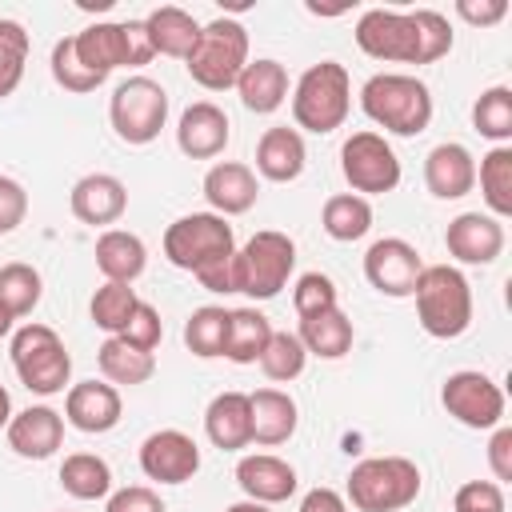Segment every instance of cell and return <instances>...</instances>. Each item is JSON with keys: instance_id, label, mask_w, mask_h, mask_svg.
<instances>
[{"instance_id": "cell-1", "label": "cell", "mask_w": 512, "mask_h": 512, "mask_svg": "<svg viewBox=\"0 0 512 512\" xmlns=\"http://www.w3.org/2000/svg\"><path fill=\"white\" fill-rule=\"evenodd\" d=\"M356 44L364 56L384 64H436L452 52V24L436 8L396 12V8H368L356 20Z\"/></svg>"}, {"instance_id": "cell-2", "label": "cell", "mask_w": 512, "mask_h": 512, "mask_svg": "<svg viewBox=\"0 0 512 512\" xmlns=\"http://www.w3.org/2000/svg\"><path fill=\"white\" fill-rule=\"evenodd\" d=\"M360 108L392 136H420L432 124V92L408 72H376L360 88Z\"/></svg>"}, {"instance_id": "cell-3", "label": "cell", "mask_w": 512, "mask_h": 512, "mask_svg": "<svg viewBox=\"0 0 512 512\" xmlns=\"http://www.w3.org/2000/svg\"><path fill=\"white\" fill-rule=\"evenodd\" d=\"M416 320L436 340H456L472 328V288L452 264H424L416 280Z\"/></svg>"}, {"instance_id": "cell-4", "label": "cell", "mask_w": 512, "mask_h": 512, "mask_svg": "<svg viewBox=\"0 0 512 512\" xmlns=\"http://www.w3.org/2000/svg\"><path fill=\"white\" fill-rule=\"evenodd\" d=\"M352 108V80L340 60L312 64L292 88V120L316 136L336 132Z\"/></svg>"}, {"instance_id": "cell-5", "label": "cell", "mask_w": 512, "mask_h": 512, "mask_svg": "<svg viewBox=\"0 0 512 512\" xmlns=\"http://www.w3.org/2000/svg\"><path fill=\"white\" fill-rule=\"evenodd\" d=\"M244 64H248V28L232 16H216L212 24H200V40L184 56L188 76L208 92L236 88Z\"/></svg>"}, {"instance_id": "cell-6", "label": "cell", "mask_w": 512, "mask_h": 512, "mask_svg": "<svg viewBox=\"0 0 512 512\" xmlns=\"http://www.w3.org/2000/svg\"><path fill=\"white\" fill-rule=\"evenodd\" d=\"M420 496V468L408 456H368L348 472V504L360 512H400Z\"/></svg>"}, {"instance_id": "cell-7", "label": "cell", "mask_w": 512, "mask_h": 512, "mask_svg": "<svg viewBox=\"0 0 512 512\" xmlns=\"http://www.w3.org/2000/svg\"><path fill=\"white\" fill-rule=\"evenodd\" d=\"M72 48H76V60L108 80L116 68H144L156 52H152V40H148V28L144 20H104V24H88L84 32L72 36Z\"/></svg>"}, {"instance_id": "cell-8", "label": "cell", "mask_w": 512, "mask_h": 512, "mask_svg": "<svg viewBox=\"0 0 512 512\" xmlns=\"http://www.w3.org/2000/svg\"><path fill=\"white\" fill-rule=\"evenodd\" d=\"M12 368L20 376V384L36 396H56L68 388V376H72V356L64 348V340L56 336V328L48 324H20L12 332Z\"/></svg>"}, {"instance_id": "cell-9", "label": "cell", "mask_w": 512, "mask_h": 512, "mask_svg": "<svg viewBox=\"0 0 512 512\" xmlns=\"http://www.w3.org/2000/svg\"><path fill=\"white\" fill-rule=\"evenodd\" d=\"M236 252V236H232V224L216 212H188L180 220L168 224L164 232V256L168 264L184 268V272H200L224 256Z\"/></svg>"}, {"instance_id": "cell-10", "label": "cell", "mask_w": 512, "mask_h": 512, "mask_svg": "<svg viewBox=\"0 0 512 512\" xmlns=\"http://www.w3.org/2000/svg\"><path fill=\"white\" fill-rule=\"evenodd\" d=\"M296 268V244L284 232H256L244 248H236V292L252 300H272L288 284Z\"/></svg>"}, {"instance_id": "cell-11", "label": "cell", "mask_w": 512, "mask_h": 512, "mask_svg": "<svg viewBox=\"0 0 512 512\" xmlns=\"http://www.w3.org/2000/svg\"><path fill=\"white\" fill-rule=\"evenodd\" d=\"M108 120L124 144H152L168 120V92L152 76H128L108 100Z\"/></svg>"}, {"instance_id": "cell-12", "label": "cell", "mask_w": 512, "mask_h": 512, "mask_svg": "<svg viewBox=\"0 0 512 512\" xmlns=\"http://www.w3.org/2000/svg\"><path fill=\"white\" fill-rule=\"evenodd\" d=\"M340 172L356 196H384L400 184V160L380 132H352L340 148Z\"/></svg>"}, {"instance_id": "cell-13", "label": "cell", "mask_w": 512, "mask_h": 512, "mask_svg": "<svg viewBox=\"0 0 512 512\" xmlns=\"http://www.w3.org/2000/svg\"><path fill=\"white\" fill-rule=\"evenodd\" d=\"M440 404L448 408L452 420H460L464 428H476V432H492L496 424H504V392L492 376L484 372H452L440 388Z\"/></svg>"}, {"instance_id": "cell-14", "label": "cell", "mask_w": 512, "mask_h": 512, "mask_svg": "<svg viewBox=\"0 0 512 512\" xmlns=\"http://www.w3.org/2000/svg\"><path fill=\"white\" fill-rule=\"evenodd\" d=\"M420 272H424L420 252L408 240H400V236H384V240L368 244V252H364V280L380 296H392V300L412 296Z\"/></svg>"}, {"instance_id": "cell-15", "label": "cell", "mask_w": 512, "mask_h": 512, "mask_svg": "<svg viewBox=\"0 0 512 512\" xmlns=\"http://www.w3.org/2000/svg\"><path fill=\"white\" fill-rule=\"evenodd\" d=\"M140 472L156 484H184L200 472V448L180 428H160L140 444Z\"/></svg>"}, {"instance_id": "cell-16", "label": "cell", "mask_w": 512, "mask_h": 512, "mask_svg": "<svg viewBox=\"0 0 512 512\" xmlns=\"http://www.w3.org/2000/svg\"><path fill=\"white\" fill-rule=\"evenodd\" d=\"M120 392L116 384L108 380H80L68 388L64 396V420L76 428V432H88V436H100V432H112L120 424Z\"/></svg>"}, {"instance_id": "cell-17", "label": "cell", "mask_w": 512, "mask_h": 512, "mask_svg": "<svg viewBox=\"0 0 512 512\" xmlns=\"http://www.w3.org/2000/svg\"><path fill=\"white\" fill-rule=\"evenodd\" d=\"M68 208L80 224H92V228H104V224H116L128 208V188L120 176L112 172H88L72 184L68 192Z\"/></svg>"}, {"instance_id": "cell-18", "label": "cell", "mask_w": 512, "mask_h": 512, "mask_svg": "<svg viewBox=\"0 0 512 512\" xmlns=\"http://www.w3.org/2000/svg\"><path fill=\"white\" fill-rule=\"evenodd\" d=\"M444 248L460 264H492L504 252V224L488 212H460L444 232Z\"/></svg>"}, {"instance_id": "cell-19", "label": "cell", "mask_w": 512, "mask_h": 512, "mask_svg": "<svg viewBox=\"0 0 512 512\" xmlns=\"http://www.w3.org/2000/svg\"><path fill=\"white\" fill-rule=\"evenodd\" d=\"M228 128H232V124H228V116H224L220 104L196 100V104H188V108L180 112L176 144H180V152H184L188 160H212V156H220V152L228 148V136H232Z\"/></svg>"}, {"instance_id": "cell-20", "label": "cell", "mask_w": 512, "mask_h": 512, "mask_svg": "<svg viewBox=\"0 0 512 512\" xmlns=\"http://www.w3.org/2000/svg\"><path fill=\"white\" fill-rule=\"evenodd\" d=\"M8 448L24 460H48L64 444V416L48 404H32L24 412H12L8 420Z\"/></svg>"}, {"instance_id": "cell-21", "label": "cell", "mask_w": 512, "mask_h": 512, "mask_svg": "<svg viewBox=\"0 0 512 512\" xmlns=\"http://www.w3.org/2000/svg\"><path fill=\"white\" fill-rule=\"evenodd\" d=\"M424 184L436 200H460L476 188V160L464 144L444 140L424 156Z\"/></svg>"}, {"instance_id": "cell-22", "label": "cell", "mask_w": 512, "mask_h": 512, "mask_svg": "<svg viewBox=\"0 0 512 512\" xmlns=\"http://www.w3.org/2000/svg\"><path fill=\"white\" fill-rule=\"evenodd\" d=\"M260 196L256 172L240 160H220L204 172V200L216 216H244Z\"/></svg>"}, {"instance_id": "cell-23", "label": "cell", "mask_w": 512, "mask_h": 512, "mask_svg": "<svg viewBox=\"0 0 512 512\" xmlns=\"http://www.w3.org/2000/svg\"><path fill=\"white\" fill-rule=\"evenodd\" d=\"M236 484L256 504H280L296 492V468L272 452H252V456H240Z\"/></svg>"}, {"instance_id": "cell-24", "label": "cell", "mask_w": 512, "mask_h": 512, "mask_svg": "<svg viewBox=\"0 0 512 512\" xmlns=\"http://www.w3.org/2000/svg\"><path fill=\"white\" fill-rule=\"evenodd\" d=\"M304 164H308V148H304V136L296 128L280 124V128H268L260 136V144H256V172L264 180L288 184V180H296L304 172Z\"/></svg>"}, {"instance_id": "cell-25", "label": "cell", "mask_w": 512, "mask_h": 512, "mask_svg": "<svg viewBox=\"0 0 512 512\" xmlns=\"http://www.w3.org/2000/svg\"><path fill=\"white\" fill-rule=\"evenodd\" d=\"M204 432L220 452H236L252 444V408L244 392H220L212 396L204 412Z\"/></svg>"}, {"instance_id": "cell-26", "label": "cell", "mask_w": 512, "mask_h": 512, "mask_svg": "<svg viewBox=\"0 0 512 512\" xmlns=\"http://www.w3.org/2000/svg\"><path fill=\"white\" fill-rule=\"evenodd\" d=\"M248 408H252V440L272 448V444H284L292 440L296 424H300V412H296V400L280 388H256L248 396Z\"/></svg>"}, {"instance_id": "cell-27", "label": "cell", "mask_w": 512, "mask_h": 512, "mask_svg": "<svg viewBox=\"0 0 512 512\" xmlns=\"http://www.w3.org/2000/svg\"><path fill=\"white\" fill-rule=\"evenodd\" d=\"M236 92H240V104L248 112L268 116V112H276L288 100V72H284L280 60H268V56L248 60L240 80H236Z\"/></svg>"}, {"instance_id": "cell-28", "label": "cell", "mask_w": 512, "mask_h": 512, "mask_svg": "<svg viewBox=\"0 0 512 512\" xmlns=\"http://www.w3.org/2000/svg\"><path fill=\"white\" fill-rule=\"evenodd\" d=\"M96 268L112 284H132L148 268V248H144V240L136 232L104 228L100 240H96Z\"/></svg>"}, {"instance_id": "cell-29", "label": "cell", "mask_w": 512, "mask_h": 512, "mask_svg": "<svg viewBox=\"0 0 512 512\" xmlns=\"http://www.w3.org/2000/svg\"><path fill=\"white\" fill-rule=\"evenodd\" d=\"M144 28H148V40H152V52L156 56H176L184 60L196 40H200V24L192 12L176 8V4H160L144 16Z\"/></svg>"}, {"instance_id": "cell-30", "label": "cell", "mask_w": 512, "mask_h": 512, "mask_svg": "<svg viewBox=\"0 0 512 512\" xmlns=\"http://www.w3.org/2000/svg\"><path fill=\"white\" fill-rule=\"evenodd\" d=\"M300 344L308 356H320V360H340L348 348H352V320L340 312V308H328V312H316V316H300Z\"/></svg>"}, {"instance_id": "cell-31", "label": "cell", "mask_w": 512, "mask_h": 512, "mask_svg": "<svg viewBox=\"0 0 512 512\" xmlns=\"http://www.w3.org/2000/svg\"><path fill=\"white\" fill-rule=\"evenodd\" d=\"M272 320L256 308H232L228 312V340H224V356L232 364H256L260 352L272 340Z\"/></svg>"}, {"instance_id": "cell-32", "label": "cell", "mask_w": 512, "mask_h": 512, "mask_svg": "<svg viewBox=\"0 0 512 512\" xmlns=\"http://www.w3.org/2000/svg\"><path fill=\"white\" fill-rule=\"evenodd\" d=\"M60 488L76 500H108L112 492V468L96 452H72L60 464Z\"/></svg>"}, {"instance_id": "cell-33", "label": "cell", "mask_w": 512, "mask_h": 512, "mask_svg": "<svg viewBox=\"0 0 512 512\" xmlns=\"http://www.w3.org/2000/svg\"><path fill=\"white\" fill-rule=\"evenodd\" d=\"M476 180H480V196L488 204V216H496V220L512 216V148L508 144H496L492 152L480 156Z\"/></svg>"}, {"instance_id": "cell-34", "label": "cell", "mask_w": 512, "mask_h": 512, "mask_svg": "<svg viewBox=\"0 0 512 512\" xmlns=\"http://www.w3.org/2000/svg\"><path fill=\"white\" fill-rule=\"evenodd\" d=\"M320 224L332 240L340 244H352L360 236H368L372 228V204L356 192H340V196H328L324 200V212H320Z\"/></svg>"}, {"instance_id": "cell-35", "label": "cell", "mask_w": 512, "mask_h": 512, "mask_svg": "<svg viewBox=\"0 0 512 512\" xmlns=\"http://www.w3.org/2000/svg\"><path fill=\"white\" fill-rule=\"evenodd\" d=\"M96 360H100V372H104L108 384H128L132 388V384H148L152 372H156V356L152 352H136L116 336H108L100 344Z\"/></svg>"}, {"instance_id": "cell-36", "label": "cell", "mask_w": 512, "mask_h": 512, "mask_svg": "<svg viewBox=\"0 0 512 512\" xmlns=\"http://www.w3.org/2000/svg\"><path fill=\"white\" fill-rule=\"evenodd\" d=\"M472 128L492 144H508L512 140V88L508 84H492V88H484L476 96Z\"/></svg>"}, {"instance_id": "cell-37", "label": "cell", "mask_w": 512, "mask_h": 512, "mask_svg": "<svg viewBox=\"0 0 512 512\" xmlns=\"http://www.w3.org/2000/svg\"><path fill=\"white\" fill-rule=\"evenodd\" d=\"M224 340H228V308L204 304L184 320V344L192 356H200V360L224 356Z\"/></svg>"}, {"instance_id": "cell-38", "label": "cell", "mask_w": 512, "mask_h": 512, "mask_svg": "<svg viewBox=\"0 0 512 512\" xmlns=\"http://www.w3.org/2000/svg\"><path fill=\"white\" fill-rule=\"evenodd\" d=\"M40 296H44V280H40V272H36L32 264L12 260V264L0 268V304H4L16 320L28 316V312L40 304Z\"/></svg>"}, {"instance_id": "cell-39", "label": "cell", "mask_w": 512, "mask_h": 512, "mask_svg": "<svg viewBox=\"0 0 512 512\" xmlns=\"http://www.w3.org/2000/svg\"><path fill=\"white\" fill-rule=\"evenodd\" d=\"M136 304H140V296H136L132 284H112V280H104V284L92 292L88 312H92V324H96V328H104L108 336H120V328L128 324V316H132Z\"/></svg>"}, {"instance_id": "cell-40", "label": "cell", "mask_w": 512, "mask_h": 512, "mask_svg": "<svg viewBox=\"0 0 512 512\" xmlns=\"http://www.w3.org/2000/svg\"><path fill=\"white\" fill-rule=\"evenodd\" d=\"M256 364H260V372H264L268 380L288 384V380H296V376L304 372L308 352H304V344H300L296 332H272V340H268V348L260 352Z\"/></svg>"}, {"instance_id": "cell-41", "label": "cell", "mask_w": 512, "mask_h": 512, "mask_svg": "<svg viewBox=\"0 0 512 512\" xmlns=\"http://www.w3.org/2000/svg\"><path fill=\"white\" fill-rule=\"evenodd\" d=\"M28 64V32L16 20H0V100L16 92Z\"/></svg>"}, {"instance_id": "cell-42", "label": "cell", "mask_w": 512, "mask_h": 512, "mask_svg": "<svg viewBox=\"0 0 512 512\" xmlns=\"http://www.w3.org/2000/svg\"><path fill=\"white\" fill-rule=\"evenodd\" d=\"M52 80L64 88V92H76V96H84V92H96L104 80L100 76H92L80 60H76V48H72V36H64V40H56L52 44Z\"/></svg>"}, {"instance_id": "cell-43", "label": "cell", "mask_w": 512, "mask_h": 512, "mask_svg": "<svg viewBox=\"0 0 512 512\" xmlns=\"http://www.w3.org/2000/svg\"><path fill=\"white\" fill-rule=\"evenodd\" d=\"M292 308L296 316H316V312H328V308H340L336 304V284L332 276L324 272H304L292 288Z\"/></svg>"}, {"instance_id": "cell-44", "label": "cell", "mask_w": 512, "mask_h": 512, "mask_svg": "<svg viewBox=\"0 0 512 512\" xmlns=\"http://www.w3.org/2000/svg\"><path fill=\"white\" fill-rule=\"evenodd\" d=\"M116 340H124V344L136 348V352H156V344L164 340V320H160V312H156L148 300H140Z\"/></svg>"}, {"instance_id": "cell-45", "label": "cell", "mask_w": 512, "mask_h": 512, "mask_svg": "<svg viewBox=\"0 0 512 512\" xmlns=\"http://www.w3.org/2000/svg\"><path fill=\"white\" fill-rule=\"evenodd\" d=\"M456 512H504V488L496 480H468L452 496Z\"/></svg>"}, {"instance_id": "cell-46", "label": "cell", "mask_w": 512, "mask_h": 512, "mask_svg": "<svg viewBox=\"0 0 512 512\" xmlns=\"http://www.w3.org/2000/svg\"><path fill=\"white\" fill-rule=\"evenodd\" d=\"M24 216H28V192H24V184L12 180V176H0V236L16 232L24 224Z\"/></svg>"}, {"instance_id": "cell-47", "label": "cell", "mask_w": 512, "mask_h": 512, "mask_svg": "<svg viewBox=\"0 0 512 512\" xmlns=\"http://www.w3.org/2000/svg\"><path fill=\"white\" fill-rule=\"evenodd\" d=\"M104 512H168V508H164L160 492H152V488H144V484H128V488L108 492Z\"/></svg>"}, {"instance_id": "cell-48", "label": "cell", "mask_w": 512, "mask_h": 512, "mask_svg": "<svg viewBox=\"0 0 512 512\" xmlns=\"http://www.w3.org/2000/svg\"><path fill=\"white\" fill-rule=\"evenodd\" d=\"M488 468H492L496 484H508V480H512V428H508V424H496V428H492V440H488Z\"/></svg>"}, {"instance_id": "cell-49", "label": "cell", "mask_w": 512, "mask_h": 512, "mask_svg": "<svg viewBox=\"0 0 512 512\" xmlns=\"http://www.w3.org/2000/svg\"><path fill=\"white\" fill-rule=\"evenodd\" d=\"M456 16L476 24V28H492V24H500L508 16V0H460Z\"/></svg>"}, {"instance_id": "cell-50", "label": "cell", "mask_w": 512, "mask_h": 512, "mask_svg": "<svg viewBox=\"0 0 512 512\" xmlns=\"http://www.w3.org/2000/svg\"><path fill=\"white\" fill-rule=\"evenodd\" d=\"M196 280H200V288L220 292V296L236 292V252H232V256H224V260H216V264H208V268H200V272H196Z\"/></svg>"}, {"instance_id": "cell-51", "label": "cell", "mask_w": 512, "mask_h": 512, "mask_svg": "<svg viewBox=\"0 0 512 512\" xmlns=\"http://www.w3.org/2000/svg\"><path fill=\"white\" fill-rule=\"evenodd\" d=\"M300 512H348V500L336 488H312V492H304Z\"/></svg>"}, {"instance_id": "cell-52", "label": "cell", "mask_w": 512, "mask_h": 512, "mask_svg": "<svg viewBox=\"0 0 512 512\" xmlns=\"http://www.w3.org/2000/svg\"><path fill=\"white\" fill-rule=\"evenodd\" d=\"M8 420H12V396H8V388L0 384V428H8Z\"/></svg>"}, {"instance_id": "cell-53", "label": "cell", "mask_w": 512, "mask_h": 512, "mask_svg": "<svg viewBox=\"0 0 512 512\" xmlns=\"http://www.w3.org/2000/svg\"><path fill=\"white\" fill-rule=\"evenodd\" d=\"M224 512H268V504H256V500H236V504H228Z\"/></svg>"}, {"instance_id": "cell-54", "label": "cell", "mask_w": 512, "mask_h": 512, "mask_svg": "<svg viewBox=\"0 0 512 512\" xmlns=\"http://www.w3.org/2000/svg\"><path fill=\"white\" fill-rule=\"evenodd\" d=\"M12 324H16V316H12V312L0 304V340H4V336H12Z\"/></svg>"}]
</instances>
